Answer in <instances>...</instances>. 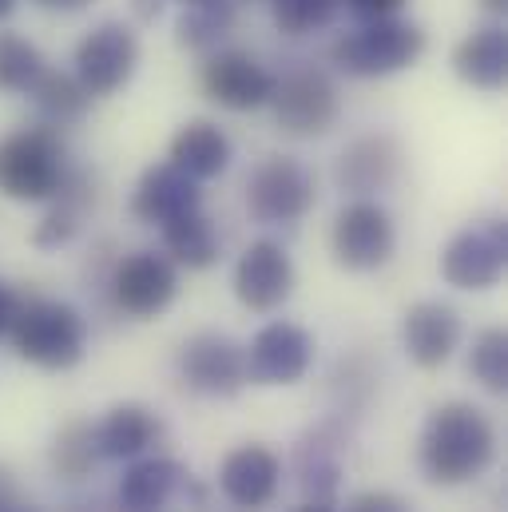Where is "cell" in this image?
<instances>
[{
    "label": "cell",
    "mask_w": 508,
    "mask_h": 512,
    "mask_svg": "<svg viewBox=\"0 0 508 512\" xmlns=\"http://www.w3.org/2000/svg\"><path fill=\"white\" fill-rule=\"evenodd\" d=\"M497 457V429L473 401H445L425 417L417 461L429 485L457 489L477 481Z\"/></svg>",
    "instance_id": "obj_1"
},
{
    "label": "cell",
    "mask_w": 508,
    "mask_h": 512,
    "mask_svg": "<svg viewBox=\"0 0 508 512\" xmlns=\"http://www.w3.org/2000/svg\"><path fill=\"white\" fill-rule=\"evenodd\" d=\"M12 350L40 370H72L88 350V322L76 306L40 294H16L12 322L4 330Z\"/></svg>",
    "instance_id": "obj_2"
},
{
    "label": "cell",
    "mask_w": 508,
    "mask_h": 512,
    "mask_svg": "<svg viewBox=\"0 0 508 512\" xmlns=\"http://www.w3.org/2000/svg\"><path fill=\"white\" fill-rule=\"evenodd\" d=\"M68 175V151L56 128H20L0 139V195L48 203Z\"/></svg>",
    "instance_id": "obj_3"
},
{
    "label": "cell",
    "mask_w": 508,
    "mask_h": 512,
    "mask_svg": "<svg viewBox=\"0 0 508 512\" xmlns=\"http://www.w3.org/2000/svg\"><path fill=\"white\" fill-rule=\"evenodd\" d=\"M421 52H425V32L401 16H385V20H366L362 28L346 32L330 48V60L346 76L378 80V76L413 68L421 60Z\"/></svg>",
    "instance_id": "obj_4"
},
{
    "label": "cell",
    "mask_w": 508,
    "mask_h": 512,
    "mask_svg": "<svg viewBox=\"0 0 508 512\" xmlns=\"http://www.w3.org/2000/svg\"><path fill=\"white\" fill-rule=\"evenodd\" d=\"M207 489L175 457H139L131 461L120 489L116 512H203Z\"/></svg>",
    "instance_id": "obj_5"
},
{
    "label": "cell",
    "mask_w": 508,
    "mask_h": 512,
    "mask_svg": "<svg viewBox=\"0 0 508 512\" xmlns=\"http://www.w3.org/2000/svg\"><path fill=\"white\" fill-rule=\"evenodd\" d=\"M270 108H274V124L286 135L314 139V135H326L338 124L342 100H338L334 80L322 68L302 64V68H290L282 80H274Z\"/></svg>",
    "instance_id": "obj_6"
},
{
    "label": "cell",
    "mask_w": 508,
    "mask_h": 512,
    "mask_svg": "<svg viewBox=\"0 0 508 512\" xmlns=\"http://www.w3.org/2000/svg\"><path fill=\"white\" fill-rule=\"evenodd\" d=\"M314 175L290 155H266L247 179V207L262 227H290L314 207Z\"/></svg>",
    "instance_id": "obj_7"
},
{
    "label": "cell",
    "mask_w": 508,
    "mask_h": 512,
    "mask_svg": "<svg viewBox=\"0 0 508 512\" xmlns=\"http://www.w3.org/2000/svg\"><path fill=\"white\" fill-rule=\"evenodd\" d=\"M508 227L505 219H481L449 239L441 251V278L457 290H493L505 278Z\"/></svg>",
    "instance_id": "obj_8"
},
{
    "label": "cell",
    "mask_w": 508,
    "mask_h": 512,
    "mask_svg": "<svg viewBox=\"0 0 508 512\" xmlns=\"http://www.w3.org/2000/svg\"><path fill=\"white\" fill-rule=\"evenodd\" d=\"M76 80L84 84L88 96H112L135 76L139 64V40L124 20H104L96 24L80 44H76Z\"/></svg>",
    "instance_id": "obj_9"
},
{
    "label": "cell",
    "mask_w": 508,
    "mask_h": 512,
    "mask_svg": "<svg viewBox=\"0 0 508 512\" xmlns=\"http://www.w3.org/2000/svg\"><path fill=\"white\" fill-rule=\"evenodd\" d=\"M108 290H112V302L116 310L127 318H159L175 294H179V270L167 255H155V251H135V255L120 258L112 266V278H108Z\"/></svg>",
    "instance_id": "obj_10"
},
{
    "label": "cell",
    "mask_w": 508,
    "mask_h": 512,
    "mask_svg": "<svg viewBox=\"0 0 508 512\" xmlns=\"http://www.w3.org/2000/svg\"><path fill=\"white\" fill-rule=\"evenodd\" d=\"M330 247L338 266L346 270H378L393 258L397 247V231L389 211L374 199H354L338 211L334 231H330Z\"/></svg>",
    "instance_id": "obj_11"
},
{
    "label": "cell",
    "mask_w": 508,
    "mask_h": 512,
    "mask_svg": "<svg viewBox=\"0 0 508 512\" xmlns=\"http://www.w3.org/2000/svg\"><path fill=\"white\" fill-rule=\"evenodd\" d=\"M179 378L191 393L203 397H235L247 385V354L235 338L203 330L179 350Z\"/></svg>",
    "instance_id": "obj_12"
},
{
    "label": "cell",
    "mask_w": 508,
    "mask_h": 512,
    "mask_svg": "<svg viewBox=\"0 0 508 512\" xmlns=\"http://www.w3.org/2000/svg\"><path fill=\"white\" fill-rule=\"evenodd\" d=\"M274 72H266L243 48H215L203 64V92L227 112H258L274 96Z\"/></svg>",
    "instance_id": "obj_13"
},
{
    "label": "cell",
    "mask_w": 508,
    "mask_h": 512,
    "mask_svg": "<svg viewBox=\"0 0 508 512\" xmlns=\"http://www.w3.org/2000/svg\"><path fill=\"white\" fill-rule=\"evenodd\" d=\"M247 382L254 385H294L306 378L314 362V338L294 322H270L243 346Z\"/></svg>",
    "instance_id": "obj_14"
},
{
    "label": "cell",
    "mask_w": 508,
    "mask_h": 512,
    "mask_svg": "<svg viewBox=\"0 0 508 512\" xmlns=\"http://www.w3.org/2000/svg\"><path fill=\"white\" fill-rule=\"evenodd\" d=\"M235 294L254 314L278 310L294 294V262L286 255V247L274 239L251 243L235 266Z\"/></svg>",
    "instance_id": "obj_15"
},
{
    "label": "cell",
    "mask_w": 508,
    "mask_h": 512,
    "mask_svg": "<svg viewBox=\"0 0 508 512\" xmlns=\"http://www.w3.org/2000/svg\"><path fill=\"white\" fill-rule=\"evenodd\" d=\"M338 187L358 195V199H370L378 191H389L401 175V143L389 135V131H370V135H358L342 155H338Z\"/></svg>",
    "instance_id": "obj_16"
},
{
    "label": "cell",
    "mask_w": 508,
    "mask_h": 512,
    "mask_svg": "<svg viewBox=\"0 0 508 512\" xmlns=\"http://www.w3.org/2000/svg\"><path fill=\"white\" fill-rule=\"evenodd\" d=\"M401 346L413 366L441 370L461 346V314L449 302H413L401 318Z\"/></svg>",
    "instance_id": "obj_17"
},
{
    "label": "cell",
    "mask_w": 508,
    "mask_h": 512,
    "mask_svg": "<svg viewBox=\"0 0 508 512\" xmlns=\"http://www.w3.org/2000/svg\"><path fill=\"white\" fill-rule=\"evenodd\" d=\"M203 207V191L199 179H191L187 171H179L175 163H155L143 171V179L135 183L131 195V215L147 227H163L175 215L199 211Z\"/></svg>",
    "instance_id": "obj_18"
},
{
    "label": "cell",
    "mask_w": 508,
    "mask_h": 512,
    "mask_svg": "<svg viewBox=\"0 0 508 512\" xmlns=\"http://www.w3.org/2000/svg\"><path fill=\"white\" fill-rule=\"evenodd\" d=\"M278 481H282V465L266 445H243V449L227 453L219 465L223 497L243 512L266 509L278 493Z\"/></svg>",
    "instance_id": "obj_19"
},
{
    "label": "cell",
    "mask_w": 508,
    "mask_h": 512,
    "mask_svg": "<svg viewBox=\"0 0 508 512\" xmlns=\"http://www.w3.org/2000/svg\"><path fill=\"white\" fill-rule=\"evenodd\" d=\"M159 441H163V417L139 401H124L108 409V417L96 425L100 461H139Z\"/></svg>",
    "instance_id": "obj_20"
},
{
    "label": "cell",
    "mask_w": 508,
    "mask_h": 512,
    "mask_svg": "<svg viewBox=\"0 0 508 512\" xmlns=\"http://www.w3.org/2000/svg\"><path fill=\"white\" fill-rule=\"evenodd\" d=\"M453 72L477 92H501L508 76V36L501 24L469 32L453 52Z\"/></svg>",
    "instance_id": "obj_21"
},
{
    "label": "cell",
    "mask_w": 508,
    "mask_h": 512,
    "mask_svg": "<svg viewBox=\"0 0 508 512\" xmlns=\"http://www.w3.org/2000/svg\"><path fill=\"white\" fill-rule=\"evenodd\" d=\"M231 155H235V147H231L227 131L211 124V120H191L171 139V159L167 163H175L191 179H219L231 167Z\"/></svg>",
    "instance_id": "obj_22"
},
{
    "label": "cell",
    "mask_w": 508,
    "mask_h": 512,
    "mask_svg": "<svg viewBox=\"0 0 508 512\" xmlns=\"http://www.w3.org/2000/svg\"><path fill=\"white\" fill-rule=\"evenodd\" d=\"M92 199H96V187H92L88 171H72V167H68L60 191L52 195L56 207H52V211L44 215V223L36 227L32 243H36L40 251H60V247H68V243L76 239L80 219H84V211L92 207Z\"/></svg>",
    "instance_id": "obj_23"
},
{
    "label": "cell",
    "mask_w": 508,
    "mask_h": 512,
    "mask_svg": "<svg viewBox=\"0 0 508 512\" xmlns=\"http://www.w3.org/2000/svg\"><path fill=\"white\" fill-rule=\"evenodd\" d=\"M163 247L175 266L207 270L219 262V231L199 207V211H187V215H175L163 223Z\"/></svg>",
    "instance_id": "obj_24"
},
{
    "label": "cell",
    "mask_w": 508,
    "mask_h": 512,
    "mask_svg": "<svg viewBox=\"0 0 508 512\" xmlns=\"http://www.w3.org/2000/svg\"><path fill=\"white\" fill-rule=\"evenodd\" d=\"M28 96L40 108V116L48 120V128H64V124L84 120V112L92 104V96L84 92V84L72 72H60V68H44Z\"/></svg>",
    "instance_id": "obj_25"
},
{
    "label": "cell",
    "mask_w": 508,
    "mask_h": 512,
    "mask_svg": "<svg viewBox=\"0 0 508 512\" xmlns=\"http://www.w3.org/2000/svg\"><path fill=\"white\" fill-rule=\"evenodd\" d=\"M235 20H239V4L235 0H203V4H187L179 24H175V36L183 48L191 52H215L231 32H235Z\"/></svg>",
    "instance_id": "obj_26"
},
{
    "label": "cell",
    "mask_w": 508,
    "mask_h": 512,
    "mask_svg": "<svg viewBox=\"0 0 508 512\" xmlns=\"http://www.w3.org/2000/svg\"><path fill=\"white\" fill-rule=\"evenodd\" d=\"M52 473L64 481H84L92 477V469L100 465V449H96V425L92 421H68L56 441H52Z\"/></svg>",
    "instance_id": "obj_27"
},
{
    "label": "cell",
    "mask_w": 508,
    "mask_h": 512,
    "mask_svg": "<svg viewBox=\"0 0 508 512\" xmlns=\"http://www.w3.org/2000/svg\"><path fill=\"white\" fill-rule=\"evenodd\" d=\"M334 449H338V445L326 441V429L310 433V437L298 445V477H302V489L314 497V505H330L334 493H338L342 465H338Z\"/></svg>",
    "instance_id": "obj_28"
},
{
    "label": "cell",
    "mask_w": 508,
    "mask_h": 512,
    "mask_svg": "<svg viewBox=\"0 0 508 512\" xmlns=\"http://www.w3.org/2000/svg\"><path fill=\"white\" fill-rule=\"evenodd\" d=\"M44 68L48 64L32 40L16 32H0V92L4 96H28Z\"/></svg>",
    "instance_id": "obj_29"
},
{
    "label": "cell",
    "mask_w": 508,
    "mask_h": 512,
    "mask_svg": "<svg viewBox=\"0 0 508 512\" xmlns=\"http://www.w3.org/2000/svg\"><path fill=\"white\" fill-rule=\"evenodd\" d=\"M469 374L489 393L508 389V334L505 330H481L469 350Z\"/></svg>",
    "instance_id": "obj_30"
},
{
    "label": "cell",
    "mask_w": 508,
    "mask_h": 512,
    "mask_svg": "<svg viewBox=\"0 0 508 512\" xmlns=\"http://www.w3.org/2000/svg\"><path fill=\"white\" fill-rule=\"evenodd\" d=\"M342 0H274V28L286 36H310L334 24Z\"/></svg>",
    "instance_id": "obj_31"
},
{
    "label": "cell",
    "mask_w": 508,
    "mask_h": 512,
    "mask_svg": "<svg viewBox=\"0 0 508 512\" xmlns=\"http://www.w3.org/2000/svg\"><path fill=\"white\" fill-rule=\"evenodd\" d=\"M346 512H413L409 501H401L397 493H385V489H370V493H358Z\"/></svg>",
    "instance_id": "obj_32"
},
{
    "label": "cell",
    "mask_w": 508,
    "mask_h": 512,
    "mask_svg": "<svg viewBox=\"0 0 508 512\" xmlns=\"http://www.w3.org/2000/svg\"><path fill=\"white\" fill-rule=\"evenodd\" d=\"M358 20H385L405 8V0H342Z\"/></svg>",
    "instance_id": "obj_33"
},
{
    "label": "cell",
    "mask_w": 508,
    "mask_h": 512,
    "mask_svg": "<svg viewBox=\"0 0 508 512\" xmlns=\"http://www.w3.org/2000/svg\"><path fill=\"white\" fill-rule=\"evenodd\" d=\"M131 12H135L143 24H151V20H159V12H163V0H131Z\"/></svg>",
    "instance_id": "obj_34"
},
{
    "label": "cell",
    "mask_w": 508,
    "mask_h": 512,
    "mask_svg": "<svg viewBox=\"0 0 508 512\" xmlns=\"http://www.w3.org/2000/svg\"><path fill=\"white\" fill-rule=\"evenodd\" d=\"M16 505V481L8 469H0V512H8Z\"/></svg>",
    "instance_id": "obj_35"
},
{
    "label": "cell",
    "mask_w": 508,
    "mask_h": 512,
    "mask_svg": "<svg viewBox=\"0 0 508 512\" xmlns=\"http://www.w3.org/2000/svg\"><path fill=\"white\" fill-rule=\"evenodd\" d=\"M12 306H16V294L0 282V334L8 330V322H12Z\"/></svg>",
    "instance_id": "obj_36"
},
{
    "label": "cell",
    "mask_w": 508,
    "mask_h": 512,
    "mask_svg": "<svg viewBox=\"0 0 508 512\" xmlns=\"http://www.w3.org/2000/svg\"><path fill=\"white\" fill-rule=\"evenodd\" d=\"M40 8H48V12H80V8H88L92 0H36Z\"/></svg>",
    "instance_id": "obj_37"
},
{
    "label": "cell",
    "mask_w": 508,
    "mask_h": 512,
    "mask_svg": "<svg viewBox=\"0 0 508 512\" xmlns=\"http://www.w3.org/2000/svg\"><path fill=\"white\" fill-rule=\"evenodd\" d=\"M481 4H485V12H493V16H501L508 8V0H481Z\"/></svg>",
    "instance_id": "obj_38"
},
{
    "label": "cell",
    "mask_w": 508,
    "mask_h": 512,
    "mask_svg": "<svg viewBox=\"0 0 508 512\" xmlns=\"http://www.w3.org/2000/svg\"><path fill=\"white\" fill-rule=\"evenodd\" d=\"M16 12V0H0V20H8Z\"/></svg>",
    "instance_id": "obj_39"
},
{
    "label": "cell",
    "mask_w": 508,
    "mask_h": 512,
    "mask_svg": "<svg viewBox=\"0 0 508 512\" xmlns=\"http://www.w3.org/2000/svg\"><path fill=\"white\" fill-rule=\"evenodd\" d=\"M294 512H334V509H330V505H314V501H310V505H302V509H294Z\"/></svg>",
    "instance_id": "obj_40"
},
{
    "label": "cell",
    "mask_w": 508,
    "mask_h": 512,
    "mask_svg": "<svg viewBox=\"0 0 508 512\" xmlns=\"http://www.w3.org/2000/svg\"><path fill=\"white\" fill-rule=\"evenodd\" d=\"M72 512H104V509H100V505H76Z\"/></svg>",
    "instance_id": "obj_41"
},
{
    "label": "cell",
    "mask_w": 508,
    "mask_h": 512,
    "mask_svg": "<svg viewBox=\"0 0 508 512\" xmlns=\"http://www.w3.org/2000/svg\"><path fill=\"white\" fill-rule=\"evenodd\" d=\"M8 512H36V509H28V505H12Z\"/></svg>",
    "instance_id": "obj_42"
},
{
    "label": "cell",
    "mask_w": 508,
    "mask_h": 512,
    "mask_svg": "<svg viewBox=\"0 0 508 512\" xmlns=\"http://www.w3.org/2000/svg\"><path fill=\"white\" fill-rule=\"evenodd\" d=\"M183 4H203V0H183Z\"/></svg>",
    "instance_id": "obj_43"
}]
</instances>
